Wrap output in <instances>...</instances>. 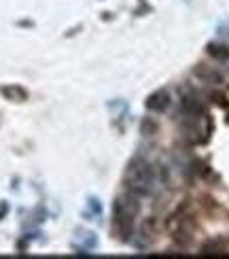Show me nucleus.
Instances as JSON below:
<instances>
[{"label": "nucleus", "instance_id": "6", "mask_svg": "<svg viewBox=\"0 0 229 259\" xmlns=\"http://www.w3.org/2000/svg\"><path fill=\"white\" fill-rule=\"evenodd\" d=\"M195 74H198V77H202V79H206V81H212V83H219V81H221V74H219V72L208 70L206 66H198V68H195Z\"/></svg>", "mask_w": 229, "mask_h": 259}, {"label": "nucleus", "instance_id": "3", "mask_svg": "<svg viewBox=\"0 0 229 259\" xmlns=\"http://www.w3.org/2000/svg\"><path fill=\"white\" fill-rule=\"evenodd\" d=\"M170 106V94L166 90H157L147 98V109L153 113H163Z\"/></svg>", "mask_w": 229, "mask_h": 259}, {"label": "nucleus", "instance_id": "1", "mask_svg": "<svg viewBox=\"0 0 229 259\" xmlns=\"http://www.w3.org/2000/svg\"><path fill=\"white\" fill-rule=\"evenodd\" d=\"M153 181H155V177H153L151 164H147L143 157H134L129 161L125 172V185L134 196H147L153 189Z\"/></svg>", "mask_w": 229, "mask_h": 259}, {"label": "nucleus", "instance_id": "2", "mask_svg": "<svg viewBox=\"0 0 229 259\" xmlns=\"http://www.w3.org/2000/svg\"><path fill=\"white\" fill-rule=\"evenodd\" d=\"M138 214V204L127 196L117 198L113 204V230L119 234V238L127 240L134 230V219Z\"/></svg>", "mask_w": 229, "mask_h": 259}, {"label": "nucleus", "instance_id": "4", "mask_svg": "<svg viewBox=\"0 0 229 259\" xmlns=\"http://www.w3.org/2000/svg\"><path fill=\"white\" fill-rule=\"evenodd\" d=\"M182 113H187L189 117H195L202 113V104L198 98H193V96H185L182 98Z\"/></svg>", "mask_w": 229, "mask_h": 259}, {"label": "nucleus", "instance_id": "7", "mask_svg": "<svg viewBox=\"0 0 229 259\" xmlns=\"http://www.w3.org/2000/svg\"><path fill=\"white\" fill-rule=\"evenodd\" d=\"M208 53L219 60H227L229 58V49L225 45H216V42H212V45H208Z\"/></svg>", "mask_w": 229, "mask_h": 259}, {"label": "nucleus", "instance_id": "5", "mask_svg": "<svg viewBox=\"0 0 229 259\" xmlns=\"http://www.w3.org/2000/svg\"><path fill=\"white\" fill-rule=\"evenodd\" d=\"M0 94L7 96L9 100H15V102H24L28 98V94L19 88V85H9V88H3L0 90Z\"/></svg>", "mask_w": 229, "mask_h": 259}]
</instances>
